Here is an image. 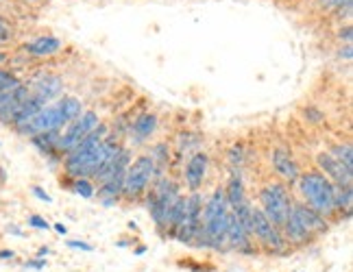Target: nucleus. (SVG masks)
<instances>
[{
	"label": "nucleus",
	"instance_id": "12",
	"mask_svg": "<svg viewBox=\"0 0 353 272\" xmlns=\"http://www.w3.org/2000/svg\"><path fill=\"white\" fill-rule=\"evenodd\" d=\"M316 163H319L321 172L327 176V179L334 185H338V187H353V172L347 170L330 151L327 153H319L316 155Z\"/></svg>",
	"mask_w": 353,
	"mask_h": 272
},
{
	"label": "nucleus",
	"instance_id": "6",
	"mask_svg": "<svg viewBox=\"0 0 353 272\" xmlns=\"http://www.w3.org/2000/svg\"><path fill=\"white\" fill-rule=\"evenodd\" d=\"M290 207H292V200H290V194H288V189L283 183H268L262 187L260 209L279 231H281L283 222H286Z\"/></svg>",
	"mask_w": 353,
	"mask_h": 272
},
{
	"label": "nucleus",
	"instance_id": "23",
	"mask_svg": "<svg viewBox=\"0 0 353 272\" xmlns=\"http://www.w3.org/2000/svg\"><path fill=\"white\" fill-rule=\"evenodd\" d=\"M330 153L341 161L347 170L353 172V148H351V144H336Z\"/></svg>",
	"mask_w": 353,
	"mask_h": 272
},
{
	"label": "nucleus",
	"instance_id": "13",
	"mask_svg": "<svg viewBox=\"0 0 353 272\" xmlns=\"http://www.w3.org/2000/svg\"><path fill=\"white\" fill-rule=\"evenodd\" d=\"M290 213L296 218V222L303 227V231L310 236V238H314V236H321L327 231V220L316 213L312 207H307L305 202H292V207H290Z\"/></svg>",
	"mask_w": 353,
	"mask_h": 272
},
{
	"label": "nucleus",
	"instance_id": "25",
	"mask_svg": "<svg viewBox=\"0 0 353 272\" xmlns=\"http://www.w3.org/2000/svg\"><path fill=\"white\" fill-rule=\"evenodd\" d=\"M18 85H22V81L16 74H13V72L5 70V67H0V92L16 90Z\"/></svg>",
	"mask_w": 353,
	"mask_h": 272
},
{
	"label": "nucleus",
	"instance_id": "33",
	"mask_svg": "<svg viewBox=\"0 0 353 272\" xmlns=\"http://www.w3.org/2000/svg\"><path fill=\"white\" fill-rule=\"evenodd\" d=\"M351 11H353V5H347V7H343V9H338V11H334V16H336L338 20H341V22L345 20V24H347V22L351 20V16H353V13H351Z\"/></svg>",
	"mask_w": 353,
	"mask_h": 272
},
{
	"label": "nucleus",
	"instance_id": "18",
	"mask_svg": "<svg viewBox=\"0 0 353 272\" xmlns=\"http://www.w3.org/2000/svg\"><path fill=\"white\" fill-rule=\"evenodd\" d=\"M22 50L31 54V57H50V54H57L61 50V39L52 35H42L33 39V42H26Z\"/></svg>",
	"mask_w": 353,
	"mask_h": 272
},
{
	"label": "nucleus",
	"instance_id": "28",
	"mask_svg": "<svg viewBox=\"0 0 353 272\" xmlns=\"http://www.w3.org/2000/svg\"><path fill=\"white\" fill-rule=\"evenodd\" d=\"M347 5H353V0H319V7L327 9V11H338Z\"/></svg>",
	"mask_w": 353,
	"mask_h": 272
},
{
	"label": "nucleus",
	"instance_id": "16",
	"mask_svg": "<svg viewBox=\"0 0 353 272\" xmlns=\"http://www.w3.org/2000/svg\"><path fill=\"white\" fill-rule=\"evenodd\" d=\"M270 161H273V168L275 172L281 176L283 181H290L294 183L299 179V166H296V161L292 159V155L286 151V148H275L273 155H270Z\"/></svg>",
	"mask_w": 353,
	"mask_h": 272
},
{
	"label": "nucleus",
	"instance_id": "5",
	"mask_svg": "<svg viewBox=\"0 0 353 272\" xmlns=\"http://www.w3.org/2000/svg\"><path fill=\"white\" fill-rule=\"evenodd\" d=\"M157 179V168L153 159L148 155H140L135 161L129 163V168L125 172V183H122V196L133 200L146 194V189L153 185Z\"/></svg>",
	"mask_w": 353,
	"mask_h": 272
},
{
	"label": "nucleus",
	"instance_id": "17",
	"mask_svg": "<svg viewBox=\"0 0 353 272\" xmlns=\"http://www.w3.org/2000/svg\"><path fill=\"white\" fill-rule=\"evenodd\" d=\"M155 131H157V116L151 114V112L140 114L138 118L133 120V125H131V129H129L131 140H133L135 144H142V142H146V140H151V135H153Z\"/></svg>",
	"mask_w": 353,
	"mask_h": 272
},
{
	"label": "nucleus",
	"instance_id": "7",
	"mask_svg": "<svg viewBox=\"0 0 353 272\" xmlns=\"http://www.w3.org/2000/svg\"><path fill=\"white\" fill-rule=\"evenodd\" d=\"M101 125V118L97 112H83L77 120H72L70 125H65L59 135V153H70L72 148L85 138L88 133H92Z\"/></svg>",
	"mask_w": 353,
	"mask_h": 272
},
{
	"label": "nucleus",
	"instance_id": "10",
	"mask_svg": "<svg viewBox=\"0 0 353 272\" xmlns=\"http://www.w3.org/2000/svg\"><path fill=\"white\" fill-rule=\"evenodd\" d=\"M201 216H203V196L199 192H192L190 196H185V218L181 227L176 229L174 238L185 244H194L201 229Z\"/></svg>",
	"mask_w": 353,
	"mask_h": 272
},
{
	"label": "nucleus",
	"instance_id": "15",
	"mask_svg": "<svg viewBox=\"0 0 353 272\" xmlns=\"http://www.w3.org/2000/svg\"><path fill=\"white\" fill-rule=\"evenodd\" d=\"M208 166H210V157L208 153H194L192 157L188 159L185 168H183V179L188 183V187L192 192H199L203 181H205V174H208Z\"/></svg>",
	"mask_w": 353,
	"mask_h": 272
},
{
	"label": "nucleus",
	"instance_id": "29",
	"mask_svg": "<svg viewBox=\"0 0 353 272\" xmlns=\"http://www.w3.org/2000/svg\"><path fill=\"white\" fill-rule=\"evenodd\" d=\"M305 120L312 122V125H321V122L325 120V114L321 112V109H316V107H307L305 109Z\"/></svg>",
	"mask_w": 353,
	"mask_h": 272
},
{
	"label": "nucleus",
	"instance_id": "41",
	"mask_svg": "<svg viewBox=\"0 0 353 272\" xmlns=\"http://www.w3.org/2000/svg\"><path fill=\"white\" fill-rule=\"evenodd\" d=\"M146 253V247H138L135 249V255H144Z\"/></svg>",
	"mask_w": 353,
	"mask_h": 272
},
{
	"label": "nucleus",
	"instance_id": "1",
	"mask_svg": "<svg viewBox=\"0 0 353 272\" xmlns=\"http://www.w3.org/2000/svg\"><path fill=\"white\" fill-rule=\"evenodd\" d=\"M229 202L225 198V189H214L212 196L208 198L205 207H203L201 216V229H199V240L194 244L208 249H223L227 242V227H229Z\"/></svg>",
	"mask_w": 353,
	"mask_h": 272
},
{
	"label": "nucleus",
	"instance_id": "37",
	"mask_svg": "<svg viewBox=\"0 0 353 272\" xmlns=\"http://www.w3.org/2000/svg\"><path fill=\"white\" fill-rule=\"evenodd\" d=\"M26 266H29V268H35V270H42V268L46 266V262H42V260H33V262H29Z\"/></svg>",
	"mask_w": 353,
	"mask_h": 272
},
{
	"label": "nucleus",
	"instance_id": "8",
	"mask_svg": "<svg viewBox=\"0 0 353 272\" xmlns=\"http://www.w3.org/2000/svg\"><path fill=\"white\" fill-rule=\"evenodd\" d=\"M68 125L65 118L61 116L57 103L55 105H46L42 112H37L24 127L18 129L20 135H26V138H35V135L42 133H50V131H61Z\"/></svg>",
	"mask_w": 353,
	"mask_h": 272
},
{
	"label": "nucleus",
	"instance_id": "4",
	"mask_svg": "<svg viewBox=\"0 0 353 272\" xmlns=\"http://www.w3.org/2000/svg\"><path fill=\"white\" fill-rule=\"evenodd\" d=\"M181 196L179 185L170 181L168 176H157L153 185L146 189V209L151 211L153 222L159 231L166 229L168 211L172 207V202Z\"/></svg>",
	"mask_w": 353,
	"mask_h": 272
},
{
	"label": "nucleus",
	"instance_id": "36",
	"mask_svg": "<svg viewBox=\"0 0 353 272\" xmlns=\"http://www.w3.org/2000/svg\"><path fill=\"white\" fill-rule=\"evenodd\" d=\"M351 54H353V48H351V44H343V48L338 50V57L345 59V61H351Z\"/></svg>",
	"mask_w": 353,
	"mask_h": 272
},
{
	"label": "nucleus",
	"instance_id": "9",
	"mask_svg": "<svg viewBox=\"0 0 353 272\" xmlns=\"http://www.w3.org/2000/svg\"><path fill=\"white\" fill-rule=\"evenodd\" d=\"M251 236H255V240L268 251H283V247H286L281 231L268 220L260 207H253L251 211Z\"/></svg>",
	"mask_w": 353,
	"mask_h": 272
},
{
	"label": "nucleus",
	"instance_id": "38",
	"mask_svg": "<svg viewBox=\"0 0 353 272\" xmlns=\"http://www.w3.org/2000/svg\"><path fill=\"white\" fill-rule=\"evenodd\" d=\"M13 257H16L13 251H0V260H13Z\"/></svg>",
	"mask_w": 353,
	"mask_h": 272
},
{
	"label": "nucleus",
	"instance_id": "26",
	"mask_svg": "<svg viewBox=\"0 0 353 272\" xmlns=\"http://www.w3.org/2000/svg\"><path fill=\"white\" fill-rule=\"evenodd\" d=\"M168 146L166 144H157L155 148H153V151H151V155H148V157H151L153 159V163H155V168L157 170H161V168H164L166 166V163H168Z\"/></svg>",
	"mask_w": 353,
	"mask_h": 272
},
{
	"label": "nucleus",
	"instance_id": "2",
	"mask_svg": "<svg viewBox=\"0 0 353 272\" xmlns=\"http://www.w3.org/2000/svg\"><path fill=\"white\" fill-rule=\"evenodd\" d=\"M120 148H122V144L118 142V138H114L110 133L99 146L90 148L85 153H77V155L68 153L63 159L65 174L70 176V179H92V176H97L99 170L120 151Z\"/></svg>",
	"mask_w": 353,
	"mask_h": 272
},
{
	"label": "nucleus",
	"instance_id": "27",
	"mask_svg": "<svg viewBox=\"0 0 353 272\" xmlns=\"http://www.w3.org/2000/svg\"><path fill=\"white\" fill-rule=\"evenodd\" d=\"M242 161H244V151H242V146H234L232 151H229V163H232V170L234 174L240 176V168H242Z\"/></svg>",
	"mask_w": 353,
	"mask_h": 272
},
{
	"label": "nucleus",
	"instance_id": "30",
	"mask_svg": "<svg viewBox=\"0 0 353 272\" xmlns=\"http://www.w3.org/2000/svg\"><path fill=\"white\" fill-rule=\"evenodd\" d=\"M338 39H341L343 44H351V39H353V26L349 22L343 24L341 29H338Z\"/></svg>",
	"mask_w": 353,
	"mask_h": 272
},
{
	"label": "nucleus",
	"instance_id": "34",
	"mask_svg": "<svg viewBox=\"0 0 353 272\" xmlns=\"http://www.w3.org/2000/svg\"><path fill=\"white\" fill-rule=\"evenodd\" d=\"M68 247H70V249H79V251H85V253L92 251V244L81 242V240H70V242H68Z\"/></svg>",
	"mask_w": 353,
	"mask_h": 272
},
{
	"label": "nucleus",
	"instance_id": "24",
	"mask_svg": "<svg viewBox=\"0 0 353 272\" xmlns=\"http://www.w3.org/2000/svg\"><path fill=\"white\" fill-rule=\"evenodd\" d=\"M72 189L81 198H94V194H97V187L90 179H72Z\"/></svg>",
	"mask_w": 353,
	"mask_h": 272
},
{
	"label": "nucleus",
	"instance_id": "21",
	"mask_svg": "<svg viewBox=\"0 0 353 272\" xmlns=\"http://www.w3.org/2000/svg\"><path fill=\"white\" fill-rule=\"evenodd\" d=\"M59 135L61 131H50V133H42V135H35V138H31L33 146L39 148V153L44 155H55L59 153Z\"/></svg>",
	"mask_w": 353,
	"mask_h": 272
},
{
	"label": "nucleus",
	"instance_id": "20",
	"mask_svg": "<svg viewBox=\"0 0 353 272\" xmlns=\"http://www.w3.org/2000/svg\"><path fill=\"white\" fill-rule=\"evenodd\" d=\"M281 231H283V233H281L283 240L294 244V247H299V244H305L310 240V236L303 231V227L296 222V218L292 213H288V218H286V222H283Z\"/></svg>",
	"mask_w": 353,
	"mask_h": 272
},
{
	"label": "nucleus",
	"instance_id": "35",
	"mask_svg": "<svg viewBox=\"0 0 353 272\" xmlns=\"http://www.w3.org/2000/svg\"><path fill=\"white\" fill-rule=\"evenodd\" d=\"M33 194H35V196H37L39 200H44V202H52L50 194H48V192H44V189L39 187V185H33Z\"/></svg>",
	"mask_w": 353,
	"mask_h": 272
},
{
	"label": "nucleus",
	"instance_id": "11",
	"mask_svg": "<svg viewBox=\"0 0 353 272\" xmlns=\"http://www.w3.org/2000/svg\"><path fill=\"white\" fill-rule=\"evenodd\" d=\"M29 96H31V92H29V87H26L24 83L18 85L16 90L0 92V122L11 127L13 118L18 116V112L22 109V105L29 101Z\"/></svg>",
	"mask_w": 353,
	"mask_h": 272
},
{
	"label": "nucleus",
	"instance_id": "3",
	"mask_svg": "<svg viewBox=\"0 0 353 272\" xmlns=\"http://www.w3.org/2000/svg\"><path fill=\"white\" fill-rule=\"evenodd\" d=\"M299 192L305 198V205L312 207L323 218H332L336 213V202H334V183L319 170L303 172L296 179Z\"/></svg>",
	"mask_w": 353,
	"mask_h": 272
},
{
	"label": "nucleus",
	"instance_id": "14",
	"mask_svg": "<svg viewBox=\"0 0 353 272\" xmlns=\"http://www.w3.org/2000/svg\"><path fill=\"white\" fill-rule=\"evenodd\" d=\"M29 87L31 94H35V96L44 98L46 103L55 101L61 96V90H63V83H61V76L57 74H48V72H42L31 79V83L26 85Z\"/></svg>",
	"mask_w": 353,
	"mask_h": 272
},
{
	"label": "nucleus",
	"instance_id": "31",
	"mask_svg": "<svg viewBox=\"0 0 353 272\" xmlns=\"http://www.w3.org/2000/svg\"><path fill=\"white\" fill-rule=\"evenodd\" d=\"M11 35H13L11 24H9L3 16H0V44H3V42H9Z\"/></svg>",
	"mask_w": 353,
	"mask_h": 272
},
{
	"label": "nucleus",
	"instance_id": "19",
	"mask_svg": "<svg viewBox=\"0 0 353 272\" xmlns=\"http://www.w3.org/2000/svg\"><path fill=\"white\" fill-rule=\"evenodd\" d=\"M225 198L229 202V209H238L244 202H249L247 198V189H244V183H242V176L234 174L232 181H229L227 189H225Z\"/></svg>",
	"mask_w": 353,
	"mask_h": 272
},
{
	"label": "nucleus",
	"instance_id": "40",
	"mask_svg": "<svg viewBox=\"0 0 353 272\" xmlns=\"http://www.w3.org/2000/svg\"><path fill=\"white\" fill-rule=\"evenodd\" d=\"M48 253H50L48 249H39V253H37V257H46Z\"/></svg>",
	"mask_w": 353,
	"mask_h": 272
},
{
	"label": "nucleus",
	"instance_id": "39",
	"mask_svg": "<svg viewBox=\"0 0 353 272\" xmlns=\"http://www.w3.org/2000/svg\"><path fill=\"white\" fill-rule=\"evenodd\" d=\"M55 231H57V233H59V236H65V233H68V229H65V224H61V222H57V224H55Z\"/></svg>",
	"mask_w": 353,
	"mask_h": 272
},
{
	"label": "nucleus",
	"instance_id": "22",
	"mask_svg": "<svg viewBox=\"0 0 353 272\" xmlns=\"http://www.w3.org/2000/svg\"><path fill=\"white\" fill-rule=\"evenodd\" d=\"M57 107H59V112H61V116L65 118L68 125H70L72 120H77L81 114L85 112V109H83V103H81L79 98H74V96H63V98H59V101H57Z\"/></svg>",
	"mask_w": 353,
	"mask_h": 272
},
{
	"label": "nucleus",
	"instance_id": "32",
	"mask_svg": "<svg viewBox=\"0 0 353 272\" xmlns=\"http://www.w3.org/2000/svg\"><path fill=\"white\" fill-rule=\"evenodd\" d=\"M29 227L39 229V231H48V222L44 220L42 216H29Z\"/></svg>",
	"mask_w": 353,
	"mask_h": 272
}]
</instances>
